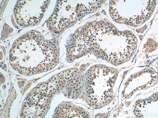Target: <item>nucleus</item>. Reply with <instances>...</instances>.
<instances>
[{"label": "nucleus", "mask_w": 158, "mask_h": 118, "mask_svg": "<svg viewBox=\"0 0 158 118\" xmlns=\"http://www.w3.org/2000/svg\"><path fill=\"white\" fill-rule=\"evenodd\" d=\"M56 47L37 32H29L14 43L10 53L11 65L27 74L50 70L57 64Z\"/></svg>", "instance_id": "obj_1"}, {"label": "nucleus", "mask_w": 158, "mask_h": 118, "mask_svg": "<svg viewBox=\"0 0 158 118\" xmlns=\"http://www.w3.org/2000/svg\"><path fill=\"white\" fill-rule=\"evenodd\" d=\"M49 1H18L14 10L17 23L27 26L38 24L49 4Z\"/></svg>", "instance_id": "obj_2"}, {"label": "nucleus", "mask_w": 158, "mask_h": 118, "mask_svg": "<svg viewBox=\"0 0 158 118\" xmlns=\"http://www.w3.org/2000/svg\"><path fill=\"white\" fill-rule=\"evenodd\" d=\"M72 1H59L48 24L52 30L59 32L67 27L77 20L81 13V6Z\"/></svg>", "instance_id": "obj_3"}, {"label": "nucleus", "mask_w": 158, "mask_h": 118, "mask_svg": "<svg viewBox=\"0 0 158 118\" xmlns=\"http://www.w3.org/2000/svg\"><path fill=\"white\" fill-rule=\"evenodd\" d=\"M130 35H131V33H130Z\"/></svg>", "instance_id": "obj_4"}, {"label": "nucleus", "mask_w": 158, "mask_h": 118, "mask_svg": "<svg viewBox=\"0 0 158 118\" xmlns=\"http://www.w3.org/2000/svg\"><path fill=\"white\" fill-rule=\"evenodd\" d=\"M127 33V32H126L125 33Z\"/></svg>", "instance_id": "obj_5"}]
</instances>
